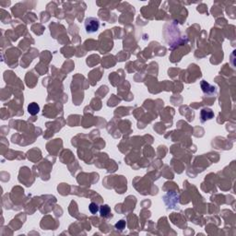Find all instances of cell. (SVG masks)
<instances>
[{"label": "cell", "mask_w": 236, "mask_h": 236, "mask_svg": "<svg viewBox=\"0 0 236 236\" xmlns=\"http://www.w3.org/2000/svg\"><path fill=\"white\" fill-rule=\"evenodd\" d=\"M100 212H101V216L104 217L105 219H109L112 218V212H111V209L108 205H104L101 207L100 209Z\"/></svg>", "instance_id": "7a4b0ae2"}, {"label": "cell", "mask_w": 236, "mask_h": 236, "mask_svg": "<svg viewBox=\"0 0 236 236\" xmlns=\"http://www.w3.org/2000/svg\"><path fill=\"white\" fill-rule=\"evenodd\" d=\"M89 210L92 213V214H96L98 211H99V206L96 204V203H90V206H89Z\"/></svg>", "instance_id": "277c9868"}, {"label": "cell", "mask_w": 236, "mask_h": 236, "mask_svg": "<svg viewBox=\"0 0 236 236\" xmlns=\"http://www.w3.org/2000/svg\"><path fill=\"white\" fill-rule=\"evenodd\" d=\"M84 26H85V30L88 33H94V32L98 31V30L100 28V21L97 18L90 17V18L86 19Z\"/></svg>", "instance_id": "6da1fadb"}, {"label": "cell", "mask_w": 236, "mask_h": 236, "mask_svg": "<svg viewBox=\"0 0 236 236\" xmlns=\"http://www.w3.org/2000/svg\"><path fill=\"white\" fill-rule=\"evenodd\" d=\"M39 111H40V106L37 104L36 103H31L28 106V112L31 115L37 114L39 113Z\"/></svg>", "instance_id": "3957f363"}, {"label": "cell", "mask_w": 236, "mask_h": 236, "mask_svg": "<svg viewBox=\"0 0 236 236\" xmlns=\"http://www.w3.org/2000/svg\"><path fill=\"white\" fill-rule=\"evenodd\" d=\"M115 228L117 229V230H119V231H123L125 228H126V221L125 220H120V221H118L116 224H115Z\"/></svg>", "instance_id": "5b68a950"}]
</instances>
